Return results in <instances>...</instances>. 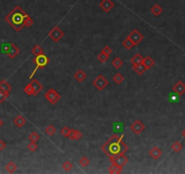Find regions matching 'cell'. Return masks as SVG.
<instances>
[{
  "instance_id": "1",
  "label": "cell",
  "mask_w": 185,
  "mask_h": 174,
  "mask_svg": "<svg viewBox=\"0 0 185 174\" xmlns=\"http://www.w3.org/2000/svg\"><path fill=\"white\" fill-rule=\"evenodd\" d=\"M26 16L27 14L23 10V8L19 6H17L9 14L6 16L5 19L16 31L19 32L25 26L24 21Z\"/></svg>"
},
{
  "instance_id": "2",
  "label": "cell",
  "mask_w": 185,
  "mask_h": 174,
  "mask_svg": "<svg viewBox=\"0 0 185 174\" xmlns=\"http://www.w3.org/2000/svg\"><path fill=\"white\" fill-rule=\"evenodd\" d=\"M123 134L118 137L116 134L111 136V138L102 146V151L108 156H114L120 153V142L123 140Z\"/></svg>"
},
{
  "instance_id": "3",
  "label": "cell",
  "mask_w": 185,
  "mask_h": 174,
  "mask_svg": "<svg viewBox=\"0 0 185 174\" xmlns=\"http://www.w3.org/2000/svg\"><path fill=\"white\" fill-rule=\"evenodd\" d=\"M34 63H35V68L34 69L33 73L31 74L30 75V79H32V77L34 76V75L36 73V71L40 68H44L45 66H46L48 63H49V58L45 55H36L35 58L34 59Z\"/></svg>"
},
{
  "instance_id": "4",
  "label": "cell",
  "mask_w": 185,
  "mask_h": 174,
  "mask_svg": "<svg viewBox=\"0 0 185 174\" xmlns=\"http://www.w3.org/2000/svg\"><path fill=\"white\" fill-rule=\"evenodd\" d=\"M109 160L113 165H115L121 169H123V166L128 162V158L124 155V153H118L114 156H109Z\"/></svg>"
},
{
  "instance_id": "5",
  "label": "cell",
  "mask_w": 185,
  "mask_h": 174,
  "mask_svg": "<svg viewBox=\"0 0 185 174\" xmlns=\"http://www.w3.org/2000/svg\"><path fill=\"white\" fill-rule=\"evenodd\" d=\"M45 98L46 101H48L52 104H55L61 100V95H59L56 91H54L53 88H50L46 91L45 94Z\"/></svg>"
},
{
  "instance_id": "6",
  "label": "cell",
  "mask_w": 185,
  "mask_h": 174,
  "mask_svg": "<svg viewBox=\"0 0 185 174\" xmlns=\"http://www.w3.org/2000/svg\"><path fill=\"white\" fill-rule=\"evenodd\" d=\"M65 35V33L60 29L59 26H54L48 34V36L54 42H59Z\"/></svg>"
},
{
  "instance_id": "7",
  "label": "cell",
  "mask_w": 185,
  "mask_h": 174,
  "mask_svg": "<svg viewBox=\"0 0 185 174\" xmlns=\"http://www.w3.org/2000/svg\"><path fill=\"white\" fill-rule=\"evenodd\" d=\"M108 83H109V82L107 81V79L101 75H98L93 82V84L95 85V87L99 91H103L108 85Z\"/></svg>"
},
{
  "instance_id": "8",
  "label": "cell",
  "mask_w": 185,
  "mask_h": 174,
  "mask_svg": "<svg viewBox=\"0 0 185 174\" xmlns=\"http://www.w3.org/2000/svg\"><path fill=\"white\" fill-rule=\"evenodd\" d=\"M130 128H131L132 132H133L135 134L139 135V134H141V133L144 131L145 126H144V124H143L140 120H136L135 122L133 123V124L130 126Z\"/></svg>"
},
{
  "instance_id": "9",
  "label": "cell",
  "mask_w": 185,
  "mask_h": 174,
  "mask_svg": "<svg viewBox=\"0 0 185 174\" xmlns=\"http://www.w3.org/2000/svg\"><path fill=\"white\" fill-rule=\"evenodd\" d=\"M172 91L178 95L182 96L185 94V83L183 81H178L173 86H172Z\"/></svg>"
},
{
  "instance_id": "10",
  "label": "cell",
  "mask_w": 185,
  "mask_h": 174,
  "mask_svg": "<svg viewBox=\"0 0 185 174\" xmlns=\"http://www.w3.org/2000/svg\"><path fill=\"white\" fill-rule=\"evenodd\" d=\"M129 36V38L134 42V44H135V46H137V45H139L140 44V42L143 39V35L140 33V32L138 31L137 29H135V30H133L132 33L128 35Z\"/></svg>"
},
{
  "instance_id": "11",
  "label": "cell",
  "mask_w": 185,
  "mask_h": 174,
  "mask_svg": "<svg viewBox=\"0 0 185 174\" xmlns=\"http://www.w3.org/2000/svg\"><path fill=\"white\" fill-rule=\"evenodd\" d=\"M99 6L101 7L104 12L108 13V12H110L114 8L115 3L112 0H102L101 2H100V4H99Z\"/></svg>"
},
{
  "instance_id": "12",
  "label": "cell",
  "mask_w": 185,
  "mask_h": 174,
  "mask_svg": "<svg viewBox=\"0 0 185 174\" xmlns=\"http://www.w3.org/2000/svg\"><path fill=\"white\" fill-rule=\"evenodd\" d=\"M82 137H83L82 132L78 130H74V129H71V132L68 135V138L73 141H78V140L82 139Z\"/></svg>"
},
{
  "instance_id": "13",
  "label": "cell",
  "mask_w": 185,
  "mask_h": 174,
  "mask_svg": "<svg viewBox=\"0 0 185 174\" xmlns=\"http://www.w3.org/2000/svg\"><path fill=\"white\" fill-rule=\"evenodd\" d=\"M30 83H31V85H32V87H33V90H34V95H38V94L41 92V90L44 88L43 84L40 83L38 80L36 79L32 80V82H31Z\"/></svg>"
},
{
  "instance_id": "14",
  "label": "cell",
  "mask_w": 185,
  "mask_h": 174,
  "mask_svg": "<svg viewBox=\"0 0 185 174\" xmlns=\"http://www.w3.org/2000/svg\"><path fill=\"white\" fill-rule=\"evenodd\" d=\"M19 52H20L19 48L17 47L15 44L11 43V47H10V48H9V51L7 52V54H6V55L9 56V58H11V59H14V58L17 56V55L19 54Z\"/></svg>"
},
{
  "instance_id": "15",
  "label": "cell",
  "mask_w": 185,
  "mask_h": 174,
  "mask_svg": "<svg viewBox=\"0 0 185 174\" xmlns=\"http://www.w3.org/2000/svg\"><path fill=\"white\" fill-rule=\"evenodd\" d=\"M162 154H163V152L158 147H156V146H154L151 151L149 152V155L152 159H154V160H158V159L162 156Z\"/></svg>"
},
{
  "instance_id": "16",
  "label": "cell",
  "mask_w": 185,
  "mask_h": 174,
  "mask_svg": "<svg viewBox=\"0 0 185 174\" xmlns=\"http://www.w3.org/2000/svg\"><path fill=\"white\" fill-rule=\"evenodd\" d=\"M14 124L18 128H22L26 123V120L24 116L22 115H17V117L14 119Z\"/></svg>"
},
{
  "instance_id": "17",
  "label": "cell",
  "mask_w": 185,
  "mask_h": 174,
  "mask_svg": "<svg viewBox=\"0 0 185 174\" xmlns=\"http://www.w3.org/2000/svg\"><path fill=\"white\" fill-rule=\"evenodd\" d=\"M133 70L135 71L136 74H138L139 75H143L145 72H146V67L143 65V63H139V64H134L133 66Z\"/></svg>"
},
{
  "instance_id": "18",
  "label": "cell",
  "mask_w": 185,
  "mask_h": 174,
  "mask_svg": "<svg viewBox=\"0 0 185 174\" xmlns=\"http://www.w3.org/2000/svg\"><path fill=\"white\" fill-rule=\"evenodd\" d=\"M143 65L146 67L147 70L151 69V68H152V67L155 65V62H154V60L151 58V56H146L145 58H143Z\"/></svg>"
},
{
  "instance_id": "19",
  "label": "cell",
  "mask_w": 185,
  "mask_h": 174,
  "mask_svg": "<svg viewBox=\"0 0 185 174\" xmlns=\"http://www.w3.org/2000/svg\"><path fill=\"white\" fill-rule=\"evenodd\" d=\"M163 7H162L160 5H158V4H155V5H153L151 8V13L152 14V15H153V16H160V15L163 13Z\"/></svg>"
},
{
  "instance_id": "20",
  "label": "cell",
  "mask_w": 185,
  "mask_h": 174,
  "mask_svg": "<svg viewBox=\"0 0 185 174\" xmlns=\"http://www.w3.org/2000/svg\"><path fill=\"white\" fill-rule=\"evenodd\" d=\"M0 90L9 93L12 90V86L6 80H2V81H0Z\"/></svg>"
},
{
  "instance_id": "21",
  "label": "cell",
  "mask_w": 185,
  "mask_h": 174,
  "mask_svg": "<svg viewBox=\"0 0 185 174\" xmlns=\"http://www.w3.org/2000/svg\"><path fill=\"white\" fill-rule=\"evenodd\" d=\"M74 78L76 80L77 82H83L86 78V74L84 73L83 70H78L74 75Z\"/></svg>"
},
{
  "instance_id": "22",
  "label": "cell",
  "mask_w": 185,
  "mask_h": 174,
  "mask_svg": "<svg viewBox=\"0 0 185 174\" xmlns=\"http://www.w3.org/2000/svg\"><path fill=\"white\" fill-rule=\"evenodd\" d=\"M143 61V57L142 56L141 54H136L135 55H134L131 59V63L134 64H139V63H142Z\"/></svg>"
},
{
  "instance_id": "23",
  "label": "cell",
  "mask_w": 185,
  "mask_h": 174,
  "mask_svg": "<svg viewBox=\"0 0 185 174\" xmlns=\"http://www.w3.org/2000/svg\"><path fill=\"white\" fill-rule=\"evenodd\" d=\"M6 170L9 173H14L17 170V166L13 161H9V162L6 165Z\"/></svg>"
},
{
  "instance_id": "24",
  "label": "cell",
  "mask_w": 185,
  "mask_h": 174,
  "mask_svg": "<svg viewBox=\"0 0 185 174\" xmlns=\"http://www.w3.org/2000/svg\"><path fill=\"white\" fill-rule=\"evenodd\" d=\"M123 47L129 50V49H132V48L135 47V44H134V42L129 38V36H127V37L123 40Z\"/></svg>"
},
{
  "instance_id": "25",
  "label": "cell",
  "mask_w": 185,
  "mask_h": 174,
  "mask_svg": "<svg viewBox=\"0 0 185 174\" xmlns=\"http://www.w3.org/2000/svg\"><path fill=\"white\" fill-rule=\"evenodd\" d=\"M171 150L174 152H180L183 150V144L180 143V142H175V143H173L171 144Z\"/></svg>"
},
{
  "instance_id": "26",
  "label": "cell",
  "mask_w": 185,
  "mask_h": 174,
  "mask_svg": "<svg viewBox=\"0 0 185 174\" xmlns=\"http://www.w3.org/2000/svg\"><path fill=\"white\" fill-rule=\"evenodd\" d=\"M32 54L34 55H43L44 54V49L41 47L39 45H35L34 47L32 48Z\"/></svg>"
},
{
  "instance_id": "27",
  "label": "cell",
  "mask_w": 185,
  "mask_h": 174,
  "mask_svg": "<svg viewBox=\"0 0 185 174\" xmlns=\"http://www.w3.org/2000/svg\"><path fill=\"white\" fill-rule=\"evenodd\" d=\"M112 65L115 68V69H119L123 65V62L121 58L119 57H115L113 61H112Z\"/></svg>"
},
{
  "instance_id": "28",
  "label": "cell",
  "mask_w": 185,
  "mask_h": 174,
  "mask_svg": "<svg viewBox=\"0 0 185 174\" xmlns=\"http://www.w3.org/2000/svg\"><path fill=\"white\" fill-rule=\"evenodd\" d=\"M122 171H123V169L119 168L115 165H113V164H112L111 167L108 168V172L111 174H120L122 172Z\"/></svg>"
},
{
  "instance_id": "29",
  "label": "cell",
  "mask_w": 185,
  "mask_h": 174,
  "mask_svg": "<svg viewBox=\"0 0 185 174\" xmlns=\"http://www.w3.org/2000/svg\"><path fill=\"white\" fill-rule=\"evenodd\" d=\"M113 80H114V82L116 83V84H121L123 82V80H124V77H123V75H122V74H120V73H118L116 74L115 75H114V77H113Z\"/></svg>"
},
{
  "instance_id": "30",
  "label": "cell",
  "mask_w": 185,
  "mask_h": 174,
  "mask_svg": "<svg viewBox=\"0 0 185 174\" xmlns=\"http://www.w3.org/2000/svg\"><path fill=\"white\" fill-rule=\"evenodd\" d=\"M97 59H98V61L99 62H101V63H105V62H107V60L109 59V55H106V54H104L103 52H101L99 55H98V56H97Z\"/></svg>"
},
{
  "instance_id": "31",
  "label": "cell",
  "mask_w": 185,
  "mask_h": 174,
  "mask_svg": "<svg viewBox=\"0 0 185 174\" xmlns=\"http://www.w3.org/2000/svg\"><path fill=\"white\" fill-rule=\"evenodd\" d=\"M28 139L30 140V142H34V143H36L39 139H40V136L37 132H32L29 136H28Z\"/></svg>"
},
{
  "instance_id": "32",
  "label": "cell",
  "mask_w": 185,
  "mask_h": 174,
  "mask_svg": "<svg viewBox=\"0 0 185 174\" xmlns=\"http://www.w3.org/2000/svg\"><path fill=\"white\" fill-rule=\"evenodd\" d=\"M55 132H56V130H55V128L53 126V125H48V126L45 129V132L47 135H49V136H53L55 133Z\"/></svg>"
},
{
  "instance_id": "33",
  "label": "cell",
  "mask_w": 185,
  "mask_h": 174,
  "mask_svg": "<svg viewBox=\"0 0 185 174\" xmlns=\"http://www.w3.org/2000/svg\"><path fill=\"white\" fill-rule=\"evenodd\" d=\"M79 164L82 166V167H87L89 164H90V160L87 158V157H85V156H83L82 158L79 160Z\"/></svg>"
},
{
  "instance_id": "34",
  "label": "cell",
  "mask_w": 185,
  "mask_h": 174,
  "mask_svg": "<svg viewBox=\"0 0 185 174\" xmlns=\"http://www.w3.org/2000/svg\"><path fill=\"white\" fill-rule=\"evenodd\" d=\"M33 24H34V21H33V19L30 17V16H26V18H25V21H24V25H25V26H27V27H30V26H33Z\"/></svg>"
},
{
  "instance_id": "35",
  "label": "cell",
  "mask_w": 185,
  "mask_h": 174,
  "mask_svg": "<svg viewBox=\"0 0 185 174\" xmlns=\"http://www.w3.org/2000/svg\"><path fill=\"white\" fill-rule=\"evenodd\" d=\"M24 92L27 95H34V90H33V87H32L31 83H28V84L24 88Z\"/></svg>"
},
{
  "instance_id": "36",
  "label": "cell",
  "mask_w": 185,
  "mask_h": 174,
  "mask_svg": "<svg viewBox=\"0 0 185 174\" xmlns=\"http://www.w3.org/2000/svg\"><path fill=\"white\" fill-rule=\"evenodd\" d=\"M128 150H129L128 146L123 143V140H121V142H120V153H125V152H128Z\"/></svg>"
},
{
  "instance_id": "37",
  "label": "cell",
  "mask_w": 185,
  "mask_h": 174,
  "mask_svg": "<svg viewBox=\"0 0 185 174\" xmlns=\"http://www.w3.org/2000/svg\"><path fill=\"white\" fill-rule=\"evenodd\" d=\"M11 47V43L8 44V43H3L1 45V52L3 54H7V52L9 51V48Z\"/></svg>"
},
{
  "instance_id": "38",
  "label": "cell",
  "mask_w": 185,
  "mask_h": 174,
  "mask_svg": "<svg viewBox=\"0 0 185 174\" xmlns=\"http://www.w3.org/2000/svg\"><path fill=\"white\" fill-rule=\"evenodd\" d=\"M63 168L66 172H70L73 169V164L69 161V160H66L63 163Z\"/></svg>"
},
{
  "instance_id": "39",
  "label": "cell",
  "mask_w": 185,
  "mask_h": 174,
  "mask_svg": "<svg viewBox=\"0 0 185 174\" xmlns=\"http://www.w3.org/2000/svg\"><path fill=\"white\" fill-rule=\"evenodd\" d=\"M123 129V125L121 123H114V131H115V132H122Z\"/></svg>"
},
{
  "instance_id": "40",
  "label": "cell",
  "mask_w": 185,
  "mask_h": 174,
  "mask_svg": "<svg viewBox=\"0 0 185 174\" xmlns=\"http://www.w3.org/2000/svg\"><path fill=\"white\" fill-rule=\"evenodd\" d=\"M8 96H9V93H6V92L0 90V103H4Z\"/></svg>"
},
{
  "instance_id": "41",
  "label": "cell",
  "mask_w": 185,
  "mask_h": 174,
  "mask_svg": "<svg viewBox=\"0 0 185 174\" xmlns=\"http://www.w3.org/2000/svg\"><path fill=\"white\" fill-rule=\"evenodd\" d=\"M27 148H28V150H29L31 152H35V151L38 149V145L36 144V143L31 142V143L27 145Z\"/></svg>"
},
{
  "instance_id": "42",
  "label": "cell",
  "mask_w": 185,
  "mask_h": 174,
  "mask_svg": "<svg viewBox=\"0 0 185 174\" xmlns=\"http://www.w3.org/2000/svg\"><path fill=\"white\" fill-rule=\"evenodd\" d=\"M70 132H71V129H69L67 126L63 127V128L60 130V132H61V134H62L64 137H68Z\"/></svg>"
},
{
  "instance_id": "43",
  "label": "cell",
  "mask_w": 185,
  "mask_h": 174,
  "mask_svg": "<svg viewBox=\"0 0 185 174\" xmlns=\"http://www.w3.org/2000/svg\"><path fill=\"white\" fill-rule=\"evenodd\" d=\"M102 52H103L104 54H106V55H110L111 54H112V49L111 47H109V46H105L103 48V50H102Z\"/></svg>"
},
{
  "instance_id": "44",
  "label": "cell",
  "mask_w": 185,
  "mask_h": 174,
  "mask_svg": "<svg viewBox=\"0 0 185 174\" xmlns=\"http://www.w3.org/2000/svg\"><path fill=\"white\" fill-rule=\"evenodd\" d=\"M6 147V143L4 142V141H2V140H0V152H2L5 148Z\"/></svg>"
},
{
  "instance_id": "45",
  "label": "cell",
  "mask_w": 185,
  "mask_h": 174,
  "mask_svg": "<svg viewBox=\"0 0 185 174\" xmlns=\"http://www.w3.org/2000/svg\"><path fill=\"white\" fill-rule=\"evenodd\" d=\"M182 136H183V138L185 139V129H183V132H182Z\"/></svg>"
},
{
  "instance_id": "46",
  "label": "cell",
  "mask_w": 185,
  "mask_h": 174,
  "mask_svg": "<svg viewBox=\"0 0 185 174\" xmlns=\"http://www.w3.org/2000/svg\"><path fill=\"white\" fill-rule=\"evenodd\" d=\"M3 124H4V122L0 119V127H2L3 126Z\"/></svg>"
}]
</instances>
